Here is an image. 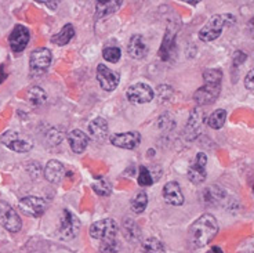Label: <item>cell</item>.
I'll list each match as a JSON object with an SVG mask.
<instances>
[{
  "mask_svg": "<svg viewBox=\"0 0 254 253\" xmlns=\"http://www.w3.org/2000/svg\"><path fill=\"white\" fill-rule=\"evenodd\" d=\"M183 1H185V3H190V4H197L200 0H183Z\"/></svg>",
  "mask_w": 254,
  "mask_h": 253,
  "instance_id": "38",
  "label": "cell"
},
{
  "mask_svg": "<svg viewBox=\"0 0 254 253\" xmlns=\"http://www.w3.org/2000/svg\"><path fill=\"white\" fill-rule=\"evenodd\" d=\"M253 78H254V72H253V71H249L248 75L245 76V86H246V87H248L249 90H252V91H253V89H254Z\"/></svg>",
  "mask_w": 254,
  "mask_h": 253,
  "instance_id": "36",
  "label": "cell"
},
{
  "mask_svg": "<svg viewBox=\"0 0 254 253\" xmlns=\"http://www.w3.org/2000/svg\"><path fill=\"white\" fill-rule=\"evenodd\" d=\"M235 22L234 15L231 14H216L203 25V28L199 31V39L202 42H213L217 38H220L222 29L227 25H231Z\"/></svg>",
  "mask_w": 254,
  "mask_h": 253,
  "instance_id": "2",
  "label": "cell"
},
{
  "mask_svg": "<svg viewBox=\"0 0 254 253\" xmlns=\"http://www.w3.org/2000/svg\"><path fill=\"white\" fill-rule=\"evenodd\" d=\"M123 0H95V13L98 18H105L121 8Z\"/></svg>",
  "mask_w": 254,
  "mask_h": 253,
  "instance_id": "18",
  "label": "cell"
},
{
  "mask_svg": "<svg viewBox=\"0 0 254 253\" xmlns=\"http://www.w3.org/2000/svg\"><path fill=\"white\" fill-rule=\"evenodd\" d=\"M217 233H218V223L216 217L206 213L192 223V226L188 230V241L190 247L199 249L209 245Z\"/></svg>",
  "mask_w": 254,
  "mask_h": 253,
  "instance_id": "1",
  "label": "cell"
},
{
  "mask_svg": "<svg viewBox=\"0 0 254 253\" xmlns=\"http://www.w3.org/2000/svg\"><path fill=\"white\" fill-rule=\"evenodd\" d=\"M119 74L109 70L107 65L98 64L97 65V81L105 91H114L119 84Z\"/></svg>",
  "mask_w": 254,
  "mask_h": 253,
  "instance_id": "9",
  "label": "cell"
},
{
  "mask_svg": "<svg viewBox=\"0 0 254 253\" xmlns=\"http://www.w3.org/2000/svg\"><path fill=\"white\" fill-rule=\"evenodd\" d=\"M75 36V28L72 24H66V25H64V28L61 29V32H58L57 35H54L53 36V43L57 46H65L69 43L70 40L73 39Z\"/></svg>",
  "mask_w": 254,
  "mask_h": 253,
  "instance_id": "24",
  "label": "cell"
},
{
  "mask_svg": "<svg viewBox=\"0 0 254 253\" xmlns=\"http://www.w3.org/2000/svg\"><path fill=\"white\" fill-rule=\"evenodd\" d=\"M19 209L22 213H25L26 216H31V217H39L46 212L47 208V203L45 199L38 198V196H25L22 198L18 203Z\"/></svg>",
  "mask_w": 254,
  "mask_h": 253,
  "instance_id": "11",
  "label": "cell"
},
{
  "mask_svg": "<svg viewBox=\"0 0 254 253\" xmlns=\"http://www.w3.org/2000/svg\"><path fill=\"white\" fill-rule=\"evenodd\" d=\"M6 79V74H4V70H3V67L0 65V83L3 82Z\"/></svg>",
  "mask_w": 254,
  "mask_h": 253,
  "instance_id": "37",
  "label": "cell"
},
{
  "mask_svg": "<svg viewBox=\"0 0 254 253\" xmlns=\"http://www.w3.org/2000/svg\"><path fill=\"white\" fill-rule=\"evenodd\" d=\"M123 233L130 242H138L141 238V230L137 223L131 219H126L123 223Z\"/></svg>",
  "mask_w": 254,
  "mask_h": 253,
  "instance_id": "25",
  "label": "cell"
},
{
  "mask_svg": "<svg viewBox=\"0 0 254 253\" xmlns=\"http://www.w3.org/2000/svg\"><path fill=\"white\" fill-rule=\"evenodd\" d=\"M118 242L116 240H107V241H101V247H100V251L98 253H116L118 252Z\"/></svg>",
  "mask_w": 254,
  "mask_h": 253,
  "instance_id": "34",
  "label": "cell"
},
{
  "mask_svg": "<svg viewBox=\"0 0 254 253\" xmlns=\"http://www.w3.org/2000/svg\"><path fill=\"white\" fill-rule=\"evenodd\" d=\"M89 133L97 141H104L108 136V122L104 118H95L89 123Z\"/></svg>",
  "mask_w": 254,
  "mask_h": 253,
  "instance_id": "21",
  "label": "cell"
},
{
  "mask_svg": "<svg viewBox=\"0 0 254 253\" xmlns=\"http://www.w3.org/2000/svg\"><path fill=\"white\" fill-rule=\"evenodd\" d=\"M138 184H140L141 187H149V185H152L153 181H155V178L151 174V171L148 168L145 166H141L140 168V173H138Z\"/></svg>",
  "mask_w": 254,
  "mask_h": 253,
  "instance_id": "32",
  "label": "cell"
},
{
  "mask_svg": "<svg viewBox=\"0 0 254 253\" xmlns=\"http://www.w3.org/2000/svg\"><path fill=\"white\" fill-rule=\"evenodd\" d=\"M202 199L206 205H216L220 203L224 199V191L221 188H218L217 185H211L204 188L202 192Z\"/></svg>",
  "mask_w": 254,
  "mask_h": 253,
  "instance_id": "23",
  "label": "cell"
},
{
  "mask_svg": "<svg viewBox=\"0 0 254 253\" xmlns=\"http://www.w3.org/2000/svg\"><path fill=\"white\" fill-rule=\"evenodd\" d=\"M0 223L10 233H18L22 227L18 213L6 202H0Z\"/></svg>",
  "mask_w": 254,
  "mask_h": 253,
  "instance_id": "8",
  "label": "cell"
},
{
  "mask_svg": "<svg viewBox=\"0 0 254 253\" xmlns=\"http://www.w3.org/2000/svg\"><path fill=\"white\" fill-rule=\"evenodd\" d=\"M35 1H38L40 4H45L46 7H49L51 10H56L61 0H35Z\"/></svg>",
  "mask_w": 254,
  "mask_h": 253,
  "instance_id": "35",
  "label": "cell"
},
{
  "mask_svg": "<svg viewBox=\"0 0 254 253\" xmlns=\"http://www.w3.org/2000/svg\"><path fill=\"white\" fill-rule=\"evenodd\" d=\"M111 144L123 150H135L141 141V136L137 132H127V133H115L109 137Z\"/></svg>",
  "mask_w": 254,
  "mask_h": 253,
  "instance_id": "14",
  "label": "cell"
},
{
  "mask_svg": "<svg viewBox=\"0 0 254 253\" xmlns=\"http://www.w3.org/2000/svg\"><path fill=\"white\" fill-rule=\"evenodd\" d=\"M206 164H207V157L203 152L196 154L193 162L190 166L188 170V178L193 184H200L206 180Z\"/></svg>",
  "mask_w": 254,
  "mask_h": 253,
  "instance_id": "13",
  "label": "cell"
},
{
  "mask_svg": "<svg viewBox=\"0 0 254 253\" xmlns=\"http://www.w3.org/2000/svg\"><path fill=\"white\" fill-rule=\"evenodd\" d=\"M68 143L72 151L80 154L89 146L90 137L86 133H83L82 130H73L68 134Z\"/></svg>",
  "mask_w": 254,
  "mask_h": 253,
  "instance_id": "19",
  "label": "cell"
},
{
  "mask_svg": "<svg viewBox=\"0 0 254 253\" xmlns=\"http://www.w3.org/2000/svg\"><path fill=\"white\" fill-rule=\"evenodd\" d=\"M203 126V111L200 108H195L190 112L184 129V136L188 141H193L202 132Z\"/></svg>",
  "mask_w": 254,
  "mask_h": 253,
  "instance_id": "10",
  "label": "cell"
},
{
  "mask_svg": "<svg viewBox=\"0 0 254 253\" xmlns=\"http://www.w3.org/2000/svg\"><path fill=\"white\" fill-rule=\"evenodd\" d=\"M1 144L7 147L8 150H11L14 152H29L33 147V143L29 137H26L24 134L14 132V130H8L6 133L1 134Z\"/></svg>",
  "mask_w": 254,
  "mask_h": 253,
  "instance_id": "3",
  "label": "cell"
},
{
  "mask_svg": "<svg viewBox=\"0 0 254 253\" xmlns=\"http://www.w3.org/2000/svg\"><path fill=\"white\" fill-rule=\"evenodd\" d=\"M148 206V195H146L144 191L138 192L137 195L134 196L133 201H131V209H133L134 213H142Z\"/></svg>",
  "mask_w": 254,
  "mask_h": 253,
  "instance_id": "29",
  "label": "cell"
},
{
  "mask_svg": "<svg viewBox=\"0 0 254 253\" xmlns=\"http://www.w3.org/2000/svg\"><path fill=\"white\" fill-rule=\"evenodd\" d=\"M207 253H213V252H211V251H210V252H207Z\"/></svg>",
  "mask_w": 254,
  "mask_h": 253,
  "instance_id": "40",
  "label": "cell"
},
{
  "mask_svg": "<svg viewBox=\"0 0 254 253\" xmlns=\"http://www.w3.org/2000/svg\"><path fill=\"white\" fill-rule=\"evenodd\" d=\"M64 166L61 162H58L56 159L50 161L49 164L46 165L45 168V177L53 184L60 183L64 177Z\"/></svg>",
  "mask_w": 254,
  "mask_h": 253,
  "instance_id": "22",
  "label": "cell"
},
{
  "mask_svg": "<svg viewBox=\"0 0 254 253\" xmlns=\"http://www.w3.org/2000/svg\"><path fill=\"white\" fill-rule=\"evenodd\" d=\"M211 252H213V253H222V251L218 247H214L213 249H211Z\"/></svg>",
  "mask_w": 254,
  "mask_h": 253,
  "instance_id": "39",
  "label": "cell"
},
{
  "mask_svg": "<svg viewBox=\"0 0 254 253\" xmlns=\"http://www.w3.org/2000/svg\"><path fill=\"white\" fill-rule=\"evenodd\" d=\"M128 56L135 60H142L148 54V46L144 42V38L141 35H133L130 38L128 46H127Z\"/></svg>",
  "mask_w": 254,
  "mask_h": 253,
  "instance_id": "17",
  "label": "cell"
},
{
  "mask_svg": "<svg viewBox=\"0 0 254 253\" xmlns=\"http://www.w3.org/2000/svg\"><path fill=\"white\" fill-rule=\"evenodd\" d=\"M29 39H31V33L28 31V28L24 25H17L8 36V43H10L11 50L19 53V51L25 50V47L29 43Z\"/></svg>",
  "mask_w": 254,
  "mask_h": 253,
  "instance_id": "15",
  "label": "cell"
},
{
  "mask_svg": "<svg viewBox=\"0 0 254 253\" xmlns=\"http://www.w3.org/2000/svg\"><path fill=\"white\" fill-rule=\"evenodd\" d=\"M102 57L109 63H118L122 57V50L118 46H108L102 50Z\"/></svg>",
  "mask_w": 254,
  "mask_h": 253,
  "instance_id": "30",
  "label": "cell"
},
{
  "mask_svg": "<svg viewBox=\"0 0 254 253\" xmlns=\"http://www.w3.org/2000/svg\"><path fill=\"white\" fill-rule=\"evenodd\" d=\"M142 252L144 253H163L165 245L155 237H149L142 241Z\"/></svg>",
  "mask_w": 254,
  "mask_h": 253,
  "instance_id": "26",
  "label": "cell"
},
{
  "mask_svg": "<svg viewBox=\"0 0 254 253\" xmlns=\"http://www.w3.org/2000/svg\"><path fill=\"white\" fill-rule=\"evenodd\" d=\"M60 235L63 237V240H73L79 231H80V222L73 212H70L68 209H64L61 217H60Z\"/></svg>",
  "mask_w": 254,
  "mask_h": 253,
  "instance_id": "4",
  "label": "cell"
},
{
  "mask_svg": "<svg viewBox=\"0 0 254 253\" xmlns=\"http://www.w3.org/2000/svg\"><path fill=\"white\" fill-rule=\"evenodd\" d=\"M93 190H94L95 194H98V195L108 196L109 194L112 192V187H111V184H109L107 180L100 178V180H95L94 183H93Z\"/></svg>",
  "mask_w": 254,
  "mask_h": 253,
  "instance_id": "31",
  "label": "cell"
},
{
  "mask_svg": "<svg viewBox=\"0 0 254 253\" xmlns=\"http://www.w3.org/2000/svg\"><path fill=\"white\" fill-rule=\"evenodd\" d=\"M225 119H227V111H225V109H216V111L209 116L207 125H209L211 129L218 130V129H221V127L224 126Z\"/></svg>",
  "mask_w": 254,
  "mask_h": 253,
  "instance_id": "28",
  "label": "cell"
},
{
  "mask_svg": "<svg viewBox=\"0 0 254 253\" xmlns=\"http://www.w3.org/2000/svg\"><path fill=\"white\" fill-rule=\"evenodd\" d=\"M126 97L131 104H146L152 101L155 91L146 83H134L127 89Z\"/></svg>",
  "mask_w": 254,
  "mask_h": 253,
  "instance_id": "6",
  "label": "cell"
},
{
  "mask_svg": "<svg viewBox=\"0 0 254 253\" xmlns=\"http://www.w3.org/2000/svg\"><path fill=\"white\" fill-rule=\"evenodd\" d=\"M51 51L49 49H36L31 53L29 57V68H31L32 74L35 75H40L47 71L51 64Z\"/></svg>",
  "mask_w": 254,
  "mask_h": 253,
  "instance_id": "7",
  "label": "cell"
},
{
  "mask_svg": "<svg viewBox=\"0 0 254 253\" xmlns=\"http://www.w3.org/2000/svg\"><path fill=\"white\" fill-rule=\"evenodd\" d=\"M220 91H221V83H204L203 87L195 91L193 100L197 105H206L216 101Z\"/></svg>",
  "mask_w": 254,
  "mask_h": 253,
  "instance_id": "12",
  "label": "cell"
},
{
  "mask_svg": "<svg viewBox=\"0 0 254 253\" xmlns=\"http://www.w3.org/2000/svg\"><path fill=\"white\" fill-rule=\"evenodd\" d=\"M204 83H221L222 82V72L220 70H206L203 72Z\"/></svg>",
  "mask_w": 254,
  "mask_h": 253,
  "instance_id": "33",
  "label": "cell"
},
{
  "mask_svg": "<svg viewBox=\"0 0 254 253\" xmlns=\"http://www.w3.org/2000/svg\"><path fill=\"white\" fill-rule=\"evenodd\" d=\"M116 234H118V224L112 219L98 220L94 224H91V227H90V235L94 240H114Z\"/></svg>",
  "mask_w": 254,
  "mask_h": 253,
  "instance_id": "5",
  "label": "cell"
},
{
  "mask_svg": "<svg viewBox=\"0 0 254 253\" xmlns=\"http://www.w3.org/2000/svg\"><path fill=\"white\" fill-rule=\"evenodd\" d=\"M28 100L31 102L32 105H35V107H40V105H43L47 100V95H46V91L42 87H38V86H35V87H32L28 91Z\"/></svg>",
  "mask_w": 254,
  "mask_h": 253,
  "instance_id": "27",
  "label": "cell"
},
{
  "mask_svg": "<svg viewBox=\"0 0 254 253\" xmlns=\"http://www.w3.org/2000/svg\"><path fill=\"white\" fill-rule=\"evenodd\" d=\"M163 199L169 205L173 206H181L184 203V195L183 190L177 181H169L163 187Z\"/></svg>",
  "mask_w": 254,
  "mask_h": 253,
  "instance_id": "16",
  "label": "cell"
},
{
  "mask_svg": "<svg viewBox=\"0 0 254 253\" xmlns=\"http://www.w3.org/2000/svg\"><path fill=\"white\" fill-rule=\"evenodd\" d=\"M174 50H176V32L167 29L163 42H162V46H160V50H159V57L163 61H169L173 57Z\"/></svg>",
  "mask_w": 254,
  "mask_h": 253,
  "instance_id": "20",
  "label": "cell"
}]
</instances>
